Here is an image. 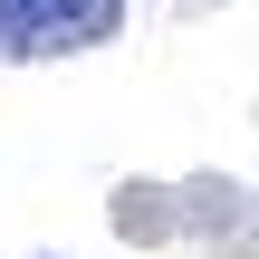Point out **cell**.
<instances>
[{"mask_svg": "<svg viewBox=\"0 0 259 259\" xmlns=\"http://www.w3.org/2000/svg\"><path fill=\"white\" fill-rule=\"evenodd\" d=\"M125 29V0H0V58H77Z\"/></svg>", "mask_w": 259, "mask_h": 259, "instance_id": "cell-1", "label": "cell"}]
</instances>
